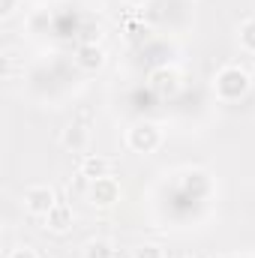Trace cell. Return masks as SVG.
<instances>
[{
    "label": "cell",
    "instance_id": "1",
    "mask_svg": "<svg viewBox=\"0 0 255 258\" xmlns=\"http://www.w3.org/2000/svg\"><path fill=\"white\" fill-rule=\"evenodd\" d=\"M249 87H252V78H249V72L240 69V66H222V69L213 75V93H216V99H222V102H237V99H243V96L249 93Z\"/></svg>",
    "mask_w": 255,
    "mask_h": 258
},
{
    "label": "cell",
    "instance_id": "2",
    "mask_svg": "<svg viewBox=\"0 0 255 258\" xmlns=\"http://www.w3.org/2000/svg\"><path fill=\"white\" fill-rule=\"evenodd\" d=\"M126 144L132 153H141V156L156 153L162 147V129L156 123H150V120H141V123H135L126 132Z\"/></svg>",
    "mask_w": 255,
    "mask_h": 258
},
{
    "label": "cell",
    "instance_id": "3",
    "mask_svg": "<svg viewBox=\"0 0 255 258\" xmlns=\"http://www.w3.org/2000/svg\"><path fill=\"white\" fill-rule=\"evenodd\" d=\"M120 183L114 180V177H99V180H93L90 186H87V201L93 204V207H99V210H108V207H114L117 201H120Z\"/></svg>",
    "mask_w": 255,
    "mask_h": 258
},
{
    "label": "cell",
    "instance_id": "4",
    "mask_svg": "<svg viewBox=\"0 0 255 258\" xmlns=\"http://www.w3.org/2000/svg\"><path fill=\"white\" fill-rule=\"evenodd\" d=\"M21 204L30 216H45L57 204V192L51 186H27L24 195H21Z\"/></svg>",
    "mask_w": 255,
    "mask_h": 258
},
{
    "label": "cell",
    "instance_id": "5",
    "mask_svg": "<svg viewBox=\"0 0 255 258\" xmlns=\"http://www.w3.org/2000/svg\"><path fill=\"white\" fill-rule=\"evenodd\" d=\"M147 87H150L156 96L168 99V96H174V93L180 90V72H177V69H168V66H159V69L150 72Z\"/></svg>",
    "mask_w": 255,
    "mask_h": 258
},
{
    "label": "cell",
    "instance_id": "6",
    "mask_svg": "<svg viewBox=\"0 0 255 258\" xmlns=\"http://www.w3.org/2000/svg\"><path fill=\"white\" fill-rule=\"evenodd\" d=\"M75 66L84 72H99L105 66V48L99 42H81L75 51Z\"/></svg>",
    "mask_w": 255,
    "mask_h": 258
},
{
    "label": "cell",
    "instance_id": "7",
    "mask_svg": "<svg viewBox=\"0 0 255 258\" xmlns=\"http://www.w3.org/2000/svg\"><path fill=\"white\" fill-rule=\"evenodd\" d=\"M72 219H75V213H72V207L66 204V201H57L45 216H42V222H45V228L48 231H54V234H63L72 228Z\"/></svg>",
    "mask_w": 255,
    "mask_h": 258
},
{
    "label": "cell",
    "instance_id": "8",
    "mask_svg": "<svg viewBox=\"0 0 255 258\" xmlns=\"http://www.w3.org/2000/svg\"><path fill=\"white\" fill-rule=\"evenodd\" d=\"M78 174H81L87 183H93V180H99V177H111V162H108L105 156L87 153V156L81 159V165H78Z\"/></svg>",
    "mask_w": 255,
    "mask_h": 258
},
{
    "label": "cell",
    "instance_id": "9",
    "mask_svg": "<svg viewBox=\"0 0 255 258\" xmlns=\"http://www.w3.org/2000/svg\"><path fill=\"white\" fill-rule=\"evenodd\" d=\"M60 144H63L66 150H72V153H81V150H87V144H90V129L81 126V123H72V126H66L63 135H60Z\"/></svg>",
    "mask_w": 255,
    "mask_h": 258
},
{
    "label": "cell",
    "instance_id": "10",
    "mask_svg": "<svg viewBox=\"0 0 255 258\" xmlns=\"http://www.w3.org/2000/svg\"><path fill=\"white\" fill-rule=\"evenodd\" d=\"M84 258H117V249L108 240H90L84 246Z\"/></svg>",
    "mask_w": 255,
    "mask_h": 258
},
{
    "label": "cell",
    "instance_id": "11",
    "mask_svg": "<svg viewBox=\"0 0 255 258\" xmlns=\"http://www.w3.org/2000/svg\"><path fill=\"white\" fill-rule=\"evenodd\" d=\"M237 39H240V48L246 54H255V18H246L237 30Z\"/></svg>",
    "mask_w": 255,
    "mask_h": 258
},
{
    "label": "cell",
    "instance_id": "12",
    "mask_svg": "<svg viewBox=\"0 0 255 258\" xmlns=\"http://www.w3.org/2000/svg\"><path fill=\"white\" fill-rule=\"evenodd\" d=\"M132 258H165V252H162V246H156V243H141V246L132 252Z\"/></svg>",
    "mask_w": 255,
    "mask_h": 258
},
{
    "label": "cell",
    "instance_id": "13",
    "mask_svg": "<svg viewBox=\"0 0 255 258\" xmlns=\"http://www.w3.org/2000/svg\"><path fill=\"white\" fill-rule=\"evenodd\" d=\"M15 9H18V0H0V18H3V21L12 18Z\"/></svg>",
    "mask_w": 255,
    "mask_h": 258
},
{
    "label": "cell",
    "instance_id": "14",
    "mask_svg": "<svg viewBox=\"0 0 255 258\" xmlns=\"http://www.w3.org/2000/svg\"><path fill=\"white\" fill-rule=\"evenodd\" d=\"M9 258H39V255H36L30 246H18V249H12V252H9Z\"/></svg>",
    "mask_w": 255,
    "mask_h": 258
},
{
    "label": "cell",
    "instance_id": "15",
    "mask_svg": "<svg viewBox=\"0 0 255 258\" xmlns=\"http://www.w3.org/2000/svg\"><path fill=\"white\" fill-rule=\"evenodd\" d=\"M123 3H126V6H144L147 0H123Z\"/></svg>",
    "mask_w": 255,
    "mask_h": 258
},
{
    "label": "cell",
    "instance_id": "16",
    "mask_svg": "<svg viewBox=\"0 0 255 258\" xmlns=\"http://www.w3.org/2000/svg\"><path fill=\"white\" fill-rule=\"evenodd\" d=\"M180 258H189V255H180Z\"/></svg>",
    "mask_w": 255,
    "mask_h": 258
}]
</instances>
